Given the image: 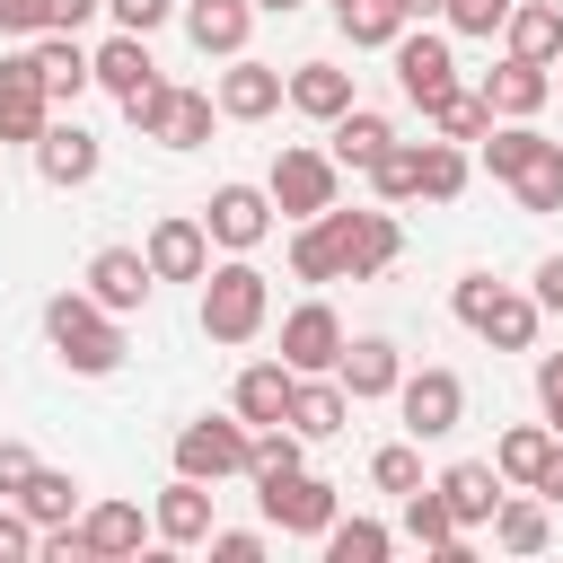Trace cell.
Returning <instances> with one entry per match:
<instances>
[{
  "mask_svg": "<svg viewBox=\"0 0 563 563\" xmlns=\"http://www.w3.org/2000/svg\"><path fill=\"white\" fill-rule=\"evenodd\" d=\"M396 255H405V229L387 202H361V211L325 202L317 220H290V273L299 282H369Z\"/></svg>",
  "mask_w": 563,
  "mask_h": 563,
  "instance_id": "1",
  "label": "cell"
},
{
  "mask_svg": "<svg viewBox=\"0 0 563 563\" xmlns=\"http://www.w3.org/2000/svg\"><path fill=\"white\" fill-rule=\"evenodd\" d=\"M44 343H53V361L79 369V378H114V369H123V317L97 308L88 290H53V299H44Z\"/></svg>",
  "mask_w": 563,
  "mask_h": 563,
  "instance_id": "2",
  "label": "cell"
},
{
  "mask_svg": "<svg viewBox=\"0 0 563 563\" xmlns=\"http://www.w3.org/2000/svg\"><path fill=\"white\" fill-rule=\"evenodd\" d=\"M449 308H457V325H475L493 352H528V343H537V325H545L537 290H519V282H493V273H457Z\"/></svg>",
  "mask_w": 563,
  "mask_h": 563,
  "instance_id": "3",
  "label": "cell"
},
{
  "mask_svg": "<svg viewBox=\"0 0 563 563\" xmlns=\"http://www.w3.org/2000/svg\"><path fill=\"white\" fill-rule=\"evenodd\" d=\"M264 325H273V282H264V264H246V255L211 264V273H202V334H211V343H255Z\"/></svg>",
  "mask_w": 563,
  "mask_h": 563,
  "instance_id": "4",
  "label": "cell"
},
{
  "mask_svg": "<svg viewBox=\"0 0 563 563\" xmlns=\"http://www.w3.org/2000/svg\"><path fill=\"white\" fill-rule=\"evenodd\" d=\"M264 194H273V211H290V220H317L325 202H343V167H334L317 141H282V150H273V176H264Z\"/></svg>",
  "mask_w": 563,
  "mask_h": 563,
  "instance_id": "5",
  "label": "cell"
},
{
  "mask_svg": "<svg viewBox=\"0 0 563 563\" xmlns=\"http://www.w3.org/2000/svg\"><path fill=\"white\" fill-rule=\"evenodd\" d=\"M123 114H132L150 141H167V150H202L220 106H211V88H176V79H158V88H141Z\"/></svg>",
  "mask_w": 563,
  "mask_h": 563,
  "instance_id": "6",
  "label": "cell"
},
{
  "mask_svg": "<svg viewBox=\"0 0 563 563\" xmlns=\"http://www.w3.org/2000/svg\"><path fill=\"white\" fill-rule=\"evenodd\" d=\"M387 62H396V88H405L413 106H431V97L457 88V35H449V26H405V35L387 44Z\"/></svg>",
  "mask_w": 563,
  "mask_h": 563,
  "instance_id": "7",
  "label": "cell"
},
{
  "mask_svg": "<svg viewBox=\"0 0 563 563\" xmlns=\"http://www.w3.org/2000/svg\"><path fill=\"white\" fill-rule=\"evenodd\" d=\"M202 229H211V246H229V255H255V246L273 238V194H264V185H246V176H229V185H211V202H202Z\"/></svg>",
  "mask_w": 563,
  "mask_h": 563,
  "instance_id": "8",
  "label": "cell"
},
{
  "mask_svg": "<svg viewBox=\"0 0 563 563\" xmlns=\"http://www.w3.org/2000/svg\"><path fill=\"white\" fill-rule=\"evenodd\" d=\"M396 413H405L413 440H449L466 422V378L457 369H405L396 378Z\"/></svg>",
  "mask_w": 563,
  "mask_h": 563,
  "instance_id": "9",
  "label": "cell"
},
{
  "mask_svg": "<svg viewBox=\"0 0 563 563\" xmlns=\"http://www.w3.org/2000/svg\"><path fill=\"white\" fill-rule=\"evenodd\" d=\"M176 475H202V484L246 475V422H238V413H194V422L176 431Z\"/></svg>",
  "mask_w": 563,
  "mask_h": 563,
  "instance_id": "10",
  "label": "cell"
},
{
  "mask_svg": "<svg viewBox=\"0 0 563 563\" xmlns=\"http://www.w3.org/2000/svg\"><path fill=\"white\" fill-rule=\"evenodd\" d=\"M26 150H35V176H44L53 194L88 185V176H97V158H106V141H97V132H88L79 114H53V123H44V132H35Z\"/></svg>",
  "mask_w": 563,
  "mask_h": 563,
  "instance_id": "11",
  "label": "cell"
},
{
  "mask_svg": "<svg viewBox=\"0 0 563 563\" xmlns=\"http://www.w3.org/2000/svg\"><path fill=\"white\" fill-rule=\"evenodd\" d=\"M141 255H150L158 282H202V273H211V229H202V211H158L150 238H141Z\"/></svg>",
  "mask_w": 563,
  "mask_h": 563,
  "instance_id": "12",
  "label": "cell"
},
{
  "mask_svg": "<svg viewBox=\"0 0 563 563\" xmlns=\"http://www.w3.org/2000/svg\"><path fill=\"white\" fill-rule=\"evenodd\" d=\"M79 290H88L97 308L132 317V308H150L158 273H150V255H141V246H97V255H88V273H79Z\"/></svg>",
  "mask_w": 563,
  "mask_h": 563,
  "instance_id": "13",
  "label": "cell"
},
{
  "mask_svg": "<svg viewBox=\"0 0 563 563\" xmlns=\"http://www.w3.org/2000/svg\"><path fill=\"white\" fill-rule=\"evenodd\" d=\"M44 123H53V88H44L35 53L18 44V53H0V141H35Z\"/></svg>",
  "mask_w": 563,
  "mask_h": 563,
  "instance_id": "14",
  "label": "cell"
},
{
  "mask_svg": "<svg viewBox=\"0 0 563 563\" xmlns=\"http://www.w3.org/2000/svg\"><path fill=\"white\" fill-rule=\"evenodd\" d=\"M484 106H493V123H537V114L554 106V70H545V62L501 53V62L484 70Z\"/></svg>",
  "mask_w": 563,
  "mask_h": 563,
  "instance_id": "15",
  "label": "cell"
},
{
  "mask_svg": "<svg viewBox=\"0 0 563 563\" xmlns=\"http://www.w3.org/2000/svg\"><path fill=\"white\" fill-rule=\"evenodd\" d=\"M255 501H264V519H273L282 537H325V528H334V510H343V493H334L325 475H308V466H299L290 484L255 493Z\"/></svg>",
  "mask_w": 563,
  "mask_h": 563,
  "instance_id": "16",
  "label": "cell"
},
{
  "mask_svg": "<svg viewBox=\"0 0 563 563\" xmlns=\"http://www.w3.org/2000/svg\"><path fill=\"white\" fill-rule=\"evenodd\" d=\"M88 79L114 97V106H132L141 88H158V53H150V35H106V44H88Z\"/></svg>",
  "mask_w": 563,
  "mask_h": 563,
  "instance_id": "17",
  "label": "cell"
},
{
  "mask_svg": "<svg viewBox=\"0 0 563 563\" xmlns=\"http://www.w3.org/2000/svg\"><path fill=\"white\" fill-rule=\"evenodd\" d=\"M334 378H343V396H352V405H378V396H396V378H405V352H396L387 334H343V352H334Z\"/></svg>",
  "mask_w": 563,
  "mask_h": 563,
  "instance_id": "18",
  "label": "cell"
},
{
  "mask_svg": "<svg viewBox=\"0 0 563 563\" xmlns=\"http://www.w3.org/2000/svg\"><path fill=\"white\" fill-rule=\"evenodd\" d=\"M150 537L158 545H202L211 537V484L202 475H167L158 501H150Z\"/></svg>",
  "mask_w": 563,
  "mask_h": 563,
  "instance_id": "19",
  "label": "cell"
},
{
  "mask_svg": "<svg viewBox=\"0 0 563 563\" xmlns=\"http://www.w3.org/2000/svg\"><path fill=\"white\" fill-rule=\"evenodd\" d=\"M484 528H493L501 554H545V545H554V501L528 493V484H501V501H493Z\"/></svg>",
  "mask_w": 563,
  "mask_h": 563,
  "instance_id": "20",
  "label": "cell"
},
{
  "mask_svg": "<svg viewBox=\"0 0 563 563\" xmlns=\"http://www.w3.org/2000/svg\"><path fill=\"white\" fill-rule=\"evenodd\" d=\"M211 106H220L229 123H264V114L282 106V70H273V62H255V53H229V70H220Z\"/></svg>",
  "mask_w": 563,
  "mask_h": 563,
  "instance_id": "21",
  "label": "cell"
},
{
  "mask_svg": "<svg viewBox=\"0 0 563 563\" xmlns=\"http://www.w3.org/2000/svg\"><path fill=\"white\" fill-rule=\"evenodd\" d=\"M290 387H299V369H290V361H246V369H238V387H229V413H238L246 431L290 422Z\"/></svg>",
  "mask_w": 563,
  "mask_h": 563,
  "instance_id": "22",
  "label": "cell"
},
{
  "mask_svg": "<svg viewBox=\"0 0 563 563\" xmlns=\"http://www.w3.org/2000/svg\"><path fill=\"white\" fill-rule=\"evenodd\" d=\"M387 141H396V123H387L378 106H361V97H352V106L325 123V158H334L343 176H369V158H378Z\"/></svg>",
  "mask_w": 563,
  "mask_h": 563,
  "instance_id": "23",
  "label": "cell"
},
{
  "mask_svg": "<svg viewBox=\"0 0 563 563\" xmlns=\"http://www.w3.org/2000/svg\"><path fill=\"white\" fill-rule=\"evenodd\" d=\"M334 352H343V317H334L325 299H299V308L282 317V361H290V369H334Z\"/></svg>",
  "mask_w": 563,
  "mask_h": 563,
  "instance_id": "24",
  "label": "cell"
},
{
  "mask_svg": "<svg viewBox=\"0 0 563 563\" xmlns=\"http://www.w3.org/2000/svg\"><path fill=\"white\" fill-rule=\"evenodd\" d=\"M79 554L88 563H114V554H141V537H150V519H141V501H88L79 519Z\"/></svg>",
  "mask_w": 563,
  "mask_h": 563,
  "instance_id": "25",
  "label": "cell"
},
{
  "mask_svg": "<svg viewBox=\"0 0 563 563\" xmlns=\"http://www.w3.org/2000/svg\"><path fill=\"white\" fill-rule=\"evenodd\" d=\"M343 422H352L343 378H334V369H299V387H290V431H299V440H334Z\"/></svg>",
  "mask_w": 563,
  "mask_h": 563,
  "instance_id": "26",
  "label": "cell"
},
{
  "mask_svg": "<svg viewBox=\"0 0 563 563\" xmlns=\"http://www.w3.org/2000/svg\"><path fill=\"white\" fill-rule=\"evenodd\" d=\"M282 106H299L308 123H334L352 106V70L343 62H299V70H282Z\"/></svg>",
  "mask_w": 563,
  "mask_h": 563,
  "instance_id": "27",
  "label": "cell"
},
{
  "mask_svg": "<svg viewBox=\"0 0 563 563\" xmlns=\"http://www.w3.org/2000/svg\"><path fill=\"white\" fill-rule=\"evenodd\" d=\"M501 53L554 70V53H563V0H510V18H501Z\"/></svg>",
  "mask_w": 563,
  "mask_h": 563,
  "instance_id": "28",
  "label": "cell"
},
{
  "mask_svg": "<svg viewBox=\"0 0 563 563\" xmlns=\"http://www.w3.org/2000/svg\"><path fill=\"white\" fill-rule=\"evenodd\" d=\"M26 53H35L53 106H70V97L88 88V44H79V26H44V35H26Z\"/></svg>",
  "mask_w": 563,
  "mask_h": 563,
  "instance_id": "29",
  "label": "cell"
},
{
  "mask_svg": "<svg viewBox=\"0 0 563 563\" xmlns=\"http://www.w3.org/2000/svg\"><path fill=\"white\" fill-rule=\"evenodd\" d=\"M431 484H440V501L457 510V528H484V519H493V501H501V475H493V457H457V466H440Z\"/></svg>",
  "mask_w": 563,
  "mask_h": 563,
  "instance_id": "30",
  "label": "cell"
},
{
  "mask_svg": "<svg viewBox=\"0 0 563 563\" xmlns=\"http://www.w3.org/2000/svg\"><path fill=\"white\" fill-rule=\"evenodd\" d=\"M185 35L229 62V53H246V35H255V0H185Z\"/></svg>",
  "mask_w": 563,
  "mask_h": 563,
  "instance_id": "31",
  "label": "cell"
},
{
  "mask_svg": "<svg viewBox=\"0 0 563 563\" xmlns=\"http://www.w3.org/2000/svg\"><path fill=\"white\" fill-rule=\"evenodd\" d=\"M405 537H413L422 554H449V563L466 554V528H457V510L440 501V484H413V493H405Z\"/></svg>",
  "mask_w": 563,
  "mask_h": 563,
  "instance_id": "32",
  "label": "cell"
},
{
  "mask_svg": "<svg viewBox=\"0 0 563 563\" xmlns=\"http://www.w3.org/2000/svg\"><path fill=\"white\" fill-rule=\"evenodd\" d=\"M308 457H299V431L290 422H264V431H246V484L255 493H273V484H290Z\"/></svg>",
  "mask_w": 563,
  "mask_h": 563,
  "instance_id": "33",
  "label": "cell"
},
{
  "mask_svg": "<svg viewBox=\"0 0 563 563\" xmlns=\"http://www.w3.org/2000/svg\"><path fill=\"white\" fill-rule=\"evenodd\" d=\"M35 528H62V519H79V475H62V466H35L18 493H9Z\"/></svg>",
  "mask_w": 563,
  "mask_h": 563,
  "instance_id": "34",
  "label": "cell"
},
{
  "mask_svg": "<svg viewBox=\"0 0 563 563\" xmlns=\"http://www.w3.org/2000/svg\"><path fill=\"white\" fill-rule=\"evenodd\" d=\"M422 123H431L440 141H484V132H493V106H484V88H449V97L422 106Z\"/></svg>",
  "mask_w": 563,
  "mask_h": 563,
  "instance_id": "35",
  "label": "cell"
},
{
  "mask_svg": "<svg viewBox=\"0 0 563 563\" xmlns=\"http://www.w3.org/2000/svg\"><path fill=\"white\" fill-rule=\"evenodd\" d=\"M545 449H554V431H545V422H510V431L493 440V475H501V484H537Z\"/></svg>",
  "mask_w": 563,
  "mask_h": 563,
  "instance_id": "36",
  "label": "cell"
},
{
  "mask_svg": "<svg viewBox=\"0 0 563 563\" xmlns=\"http://www.w3.org/2000/svg\"><path fill=\"white\" fill-rule=\"evenodd\" d=\"M537 150H545V132H537V123H493V132L475 141V158L493 167V185H510V176H519Z\"/></svg>",
  "mask_w": 563,
  "mask_h": 563,
  "instance_id": "37",
  "label": "cell"
},
{
  "mask_svg": "<svg viewBox=\"0 0 563 563\" xmlns=\"http://www.w3.org/2000/svg\"><path fill=\"white\" fill-rule=\"evenodd\" d=\"M413 150H422V202H457L466 176H475L466 141H413Z\"/></svg>",
  "mask_w": 563,
  "mask_h": 563,
  "instance_id": "38",
  "label": "cell"
},
{
  "mask_svg": "<svg viewBox=\"0 0 563 563\" xmlns=\"http://www.w3.org/2000/svg\"><path fill=\"white\" fill-rule=\"evenodd\" d=\"M369 194H378V202H422V150H413V141H387V150L369 158Z\"/></svg>",
  "mask_w": 563,
  "mask_h": 563,
  "instance_id": "39",
  "label": "cell"
},
{
  "mask_svg": "<svg viewBox=\"0 0 563 563\" xmlns=\"http://www.w3.org/2000/svg\"><path fill=\"white\" fill-rule=\"evenodd\" d=\"M317 545H325L334 563H387V554H396V528H378V519H343V510H334V528H325Z\"/></svg>",
  "mask_w": 563,
  "mask_h": 563,
  "instance_id": "40",
  "label": "cell"
},
{
  "mask_svg": "<svg viewBox=\"0 0 563 563\" xmlns=\"http://www.w3.org/2000/svg\"><path fill=\"white\" fill-rule=\"evenodd\" d=\"M510 194H519V211H563V141H545V150L510 176Z\"/></svg>",
  "mask_w": 563,
  "mask_h": 563,
  "instance_id": "41",
  "label": "cell"
},
{
  "mask_svg": "<svg viewBox=\"0 0 563 563\" xmlns=\"http://www.w3.org/2000/svg\"><path fill=\"white\" fill-rule=\"evenodd\" d=\"M369 484L405 501L413 484H431V475H422V449H413V440H387V449H369Z\"/></svg>",
  "mask_w": 563,
  "mask_h": 563,
  "instance_id": "42",
  "label": "cell"
},
{
  "mask_svg": "<svg viewBox=\"0 0 563 563\" xmlns=\"http://www.w3.org/2000/svg\"><path fill=\"white\" fill-rule=\"evenodd\" d=\"M334 26L352 35V53H387V44L405 35V18H396L387 0H361V9H352V18H334Z\"/></svg>",
  "mask_w": 563,
  "mask_h": 563,
  "instance_id": "43",
  "label": "cell"
},
{
  "mask_svg": "<svg viewBox=\"0 0 563 563\" xmlns=\"http://www.w3.org/2000/svg\"><path fill=\"white\" fill-rule=\"evenodd\" d=\"M106 18H114L123 35H158V26L176 18V0H106Z\"/></svg>",
  "mask_w": 563,
  "mask_h": 563,
  "instance_id": "44",
  "label": "cell"
},
{
  "mask_svg": "<svg viewBox=\"0 0 563 563\" xmlns=\"http://www.w3.org/2000/svg\"><path fill=\"white\" fill-rule=\"evenodd\" d=\"M440 18H449V35H493V26L510 18V0H449Z\"/></svg>",
  "mask_w": 563,
  "mask_h": 563,
  "instance_id": "45",
  "label": "cell"
},
{
  "mask_svg": "<svg viewBox=\"0 0 563 563\" xmlns=\"http://www.w3.org/2000/svg\"><path fill=\"white\" fill-rule=\"evenodd\" d=\"M44 26H53V0H0V35H9V44L44 35Z\"/></svg>",
  "mask_w": 563,
  "mask_h": 563,
  "instance_id": "46",
  "label": "cell"
},
{
  "mask_svg": "<svg viewBox=\"0 0 563 563\" xmlns=\"http://www.w3.org/2000/svg\"><path fill=\"white\" fill-rule=\"evenodd\" d=\"M537 413H545V431L563 440V352H545V361H537Z\"/></svg>",
  "mask_w": 563,
  "mask_h": 563,
  "instance_id": "47",
  "label": "cell"
},
{
  "mask_svg": "<svg viewBox=\"0 0 563 563\" xmlns=\"http://www.w3.org/2000/svg\"><path fill=\"white\" fill-rule=\"evenodd\" d=\"M26 554H35V519L18 501H0V563H26Z\"/></svg>",
  "mask_w": 563,
  "mask_h": 563,
  "instance_id": "48",
  "label": "cell"
},
{
  "mask_svg": "<svg viewBox=\"0 0 563 563\" xmlns=\"http://www.w3.org/2000/svg\"><path fill=\"white\" fill-rule=\"evenodd\" d=\"M202 545H211L220 563H255V554H264V528H211Z\"/></svg>",
  "mask_w": 563,
  "mask_h": 563,
  "instance_id": "49",
  "label": "cell"
},
{
  "mask_svg": "<svg viewBox=\"0 0 563 563\" xmlns=\"http://www.w3.org/2000/svg\"><path fill=\"white\" fill-rule=\"evenodd\" d=\"M528 290H537V308H545V317H563V246H554V255H537Z\"/></svg>",
  "mask_w": 563,
  "mask_h": 563,
  "instance_id": "50",
  "label": "cell"
},
{
  "mask_svg": "<svg viewBox=\"0 0 563 563\" xmlns=\"http://www.w3.org/2000/svg\"><path fill=\"white\" fill-rule=\"evenodd\" d=\"M26 475H35V449H26V440H0V501H9Z\"/></svg>",
  "mask_w": 563,
  "mask_h": 563,
  "instance_id": "51",
  "label": "cell"
},
{
  "mask_svg": "<svg viewBox=\"0 0 563 563\" xmlns=\"http://www.w3.org/2000/svg\"><path fill=\"white\" fill-rule=\"evenodd\" d=\"M528 493H545V501H563V440L545 449V466H537V484H528Z\"/></svg>",
  "mask_w": 563,
  "mask_h": 563,
  "instance_id": "52",
  "label": "cell"
},
{
  "mask_svg": "<svg viewBox=\"0 0 563 563\" xmlns=\"http://www.w3.org/2000/svg\"><path fill=\"white\" fill-rule=\"evenodd\" d=\"M97 9H106V0H53V26H88Z\"/></svg>",
  "mask_w": 563,
  "mask_h": 563,
  "instance_id": "53",
  "label": "cell"
},
{
  "mask_svg": "<svg viewBox=\"0 0 563 563\" xmlns=\"http://www.w3.org/2000/svg\"><path fill=\"white\" fill-rule=\"evenodd\" d=\"M387 9H396V18H405V26H431V18H440V9H449V0H387Z\"/></svg>",
  "mask_w": 563,
  "mask_h": 563,
  "instance_id": "54",
  "label": "cell"
},
{
  "mask_svg": "<svg viewBox=\"0 0 563 563\" xmlns=\"http://www.w3.org/2000/svg\"><path fill=\"white\" fill-rule=\"evenodd\" d=\"M255 9H273V18H290V9H299V0H255Z\"/></svg>",
  "mask_w": 563,
  "mask_h": 563,
  "instance_id": "55",
  "label": "cell"
},
{
  "mask_svg": "<svg viewBox=\"0 0 563 563\" xmlns=\"http://www.w3.org/2000/svg\"><path fill=\"white\" fill-rule=\"evenodd\" d=\"M325 9H334V18H352V9H361V0H325Z\"/></svg>",
  "mask_w": 563,
  "mask_h": 563,
  "instance_id": "56",
  "label": "cell"
},
{
  "mask_svg": "<svg viewBox=\"0 0 563 563\" xmlns=\"http://www.w3.org/2000/svg\"><path fill=\"white\" fill-rule=\"evenodd\" d=\"M554 97H563V53H554Z\"/></svg>",
  "mask_w": 563,
  "mask_h": 563,
  "instance_id": "57",
  "label": "cell"
}]
</instances>
